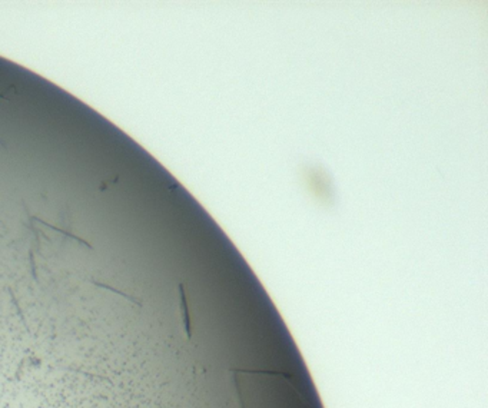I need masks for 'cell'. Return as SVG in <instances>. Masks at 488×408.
Wrapping results in <instances>:
<instances>
[{"label": "cell", "instance_id": "obj_1", "mask_svg": "<svg viewBox=\"0 0 488 408\" xmlns=\"http://www.w3.org/2000/svg\"><path fill=\"white\" fill-rule=\"evenodd\" d=\"M179 291H180V310H182V319H183V325H185V332H186V337L190 338L189 314H188V307H186V298H185L183 286L179 285Z\"/></svg>", "mask_w": 488, "mask_h": 408}]
</instances>
